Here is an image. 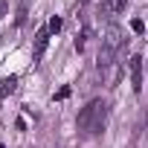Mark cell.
Listing matches in <instances>:
<instances>
[{"instance_id": "6da1fadb", "label": "cell", "mask_w": 148, "mask_h": 148, "mask_svg": "<svg viewBox=\"0 0 148 148\" xmlns=\"http://www.w3.org/2000/svg\"><path fill=\"white\" fill-rule=\"evenodd\" d=\"M105 119H108V105L102 99H93L87 108L79 110V128L87 134H99L105 128Z\"/></svg>"}, {"instance_id": "7a4b0ae2", "label": "cell", "mask_w": 148, "mask_h": 148, "mask_svg": "<svg viewBox=\"0 0 148 148\" xmlns=\"http://www.w3.org/2000/svg\"><path fill=\"white\" fill-rule=\"evenodd\" d=\"M119 35H122L119 26H108V32H105V47H102V52H99V70H108V67H110V61H113V55H116V49H119V44H122Z\"/></svg>"}, {"instance_id": "3957f363", "label": "cell", "mask_w": 148, "mask_h": 148, "mask_svg": "<svg viewBox=\"0 0 148 148\" xmlns=\"http://www.w3.org/2000/svg\"><path fill=\"white\" fill-rule=\"evenodd\" d=\"M128 67H131V87H134V93H139L142 90V55H134L128 61Z\"/></svg>"}, {"instance_id": "277c9868", "label": "cell", "mask_w": 148, "mask_h": 148, "mask_svg": "<svg viewBox=\"0 0 148 148\" xmlns=\"http://www.w3.org/2000/svg\"><path fill=\"white\" fill-rule=\"evenodd\" d=\"M47 44H49V32H47V29H38V32H35V47H32V64H38V61H41V55H44Z\"/></svg>"}, {"instance_id": "5b68a950", "label": "cell", "mask_w": 148, "mask_h": 148, "mask_svg": "<svg viewBox=\"0 0 148 148\" xmlns=\"http://www.w3.org/2000/svg\"><path fill=\"white\" fill-rule=\"evenodd\" d=\"M15 87H18V76H6L3 82H0V96H9V93H15Z\"/></svg>"}, {"instance_id": "8992f818", "label": "cell", "mask_w": 148, "mask_h": 148, "mask_svg": "<svg viewBox=\"0 0 148 148\" xmlns=\"http://www.w3.org/2000/svg\"><path fill=\"white\" fill-rule=\"evenodd\" d=\"M131 29H134L136 35H142V32H145V21H142V18H134V21H131Z\"/></svg>"}, {"instance_id": "52a82bcc", "label": "cell", "mask_w": 148, "mask_h": 148, "mask_svg": "<svg viewBox=\"0 0 148 148\" xmlns=\"http://www.w3.org/2000/svg\"><path fill=\"white\" fill-rule=\"evenodd\" d=\"M61 29V18L55 15V18H49V26H47V32H58Z\"/></svg>"}, {"instance_id": "ba28073f", "label": "cell", "mask_w": 148, "mask_h": 148, "mask_svg": "<svg viewBox=\"0 0 148 148\" xmlns=\"http://www.w3.org/2000/svg\"><path fill=\"white\" fill-rule=\"evenodd\" d=\"M67 96H70V84H64V87H61V90L55 93V99H58V102H64Z\"/></svg>"}, {"instance_id": "9c48e42d", "label": "cell", "mask_w": 148, "mask_h": 148, "mask_svg": "<svg viewBox=\"0 0 148 148\" xmlns=\"http://www.w3.org/2000/svg\"><path fill=\"white\" fill-rule=\"evenodd\" d=\"M3 12H6V3H3V0H0V18H3Z\"/></svg>"}, {"instance_id": "30bf717a", "label": "cell", "mask_w": 148, "mask_h": 148, "mask_svg": "<svg viewBox=\"0 0 148 148\" xmlns=\"http://www.w3.org/2000/svg\"><path fill=\"white\" fill-rule=\"evenodd\" d=\"M82 3H90V0H82Z\"/></svg>"}, {"instance_id": "8fae6325", "label": "cell", "mask_w": 148, "mask_h": 148, "mask_svg": "<svg viewBox=\"0 0 148 148\" xmlns=\"http://www.w3.org/2000/svg\"><path fill=\"white\" fill-rule=\"evenodd\" d=\"M0 148H6V145H3V142H0Z\"/></svg>"}]
</instances>
